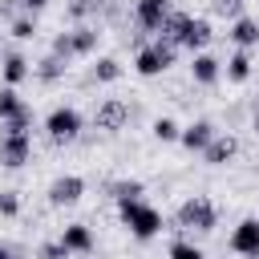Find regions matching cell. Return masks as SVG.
<instances>
[{"instance_id":"cell-1","label":"cell","mask_w":259,"mask_h":259,"mask_svg":"<svg viewBox=\"0 0 259 259\" xmlns=\"http://www.w3.org/2000/svg\"><path fill=\"white\" fill-rule=\"evenodd\" d=\"M214 223H219V210H214V202L206 194H190L178 206V227H186V231L206 235V231H214Z\"/></svg>"},{"instance_id":"cell-2","label":"cell","mask_w":259,"mask_h":259,"mask_svg":"<svg viewBox=\"0 0 259 259\" xmlns=\"http://www.w3.org/2000/svg\"><path fill=\"white\" fill-rule=\"evenodd\" d=\"M117 210H121V223L130 227L134 239H154L162 231V214L154 206H146V202H121Z\"/></svg>"},{"instance_id":"cell-3","label":"cell","mask_w":259,"mask_h":259,"mask_svg":"<svg viewBox=\"0 0 259 259\" xmlns=\"http://www.w3.org/2000/svg\"><path fill=\"white\" fill-rule=\"evenodd\" d=\"M174 53H178V45H170V40H154V45H146V49H138V57H134V69L142 73V77H158V73H166L170 65H174Z\"/></svg>"},{"instance_id":"cell-4","label":"cell","mask_w":259,"mask_h":259,"mask_svg":"<svg viewBox=\"0 0 259 259\" xmlns=\"http://www.w3.org/2000/svg\"><path fill=\"white\" fill-rule=\"evenodd\" d=\"M45 134L61 146V142H73L77 134H81V113L73 109V105H57L49 117H45Z\"/></svg>"},{"instance_id":"cell-5","label":"cell","mask_w":259,"mask_h":259,"mask_svg":"<svg viewBox=\"0 0 259 259\" xmlns=\"http://www.w3.org/2000/svg\"><path fill=\"white\" fill-rule=\"evenodd\" d=\"M130 121V105L121 101V97H105L97 109H93V125L97 130H121Z\"/></svg>"},{"instance_id":"cell-6","label":"cell","mask_w":259,"mask_h":259,"mask_svg":"<svg viewBox=\"0 0 259 259\" xmlns=\"http://www.w3.org/2000/svg\"><path fill=\"white\" fill-rule=\"evenodd\" d=\"M231 251L247 255V259H259V219H243L231 231Z\"/></svg>"},{"instance_id":"cell-7","label":"cell","mask_w":259,"mask_h":259,"mask_svg":"<svg viewBox=\"0 0 259 259\" xmlns=\"http://www.w3.org/2000/svg\"><path fill=\"white\" fill-rule=\"evenodd\" d=\"M28 134H4L0 138V166H8V170H20L24 162H28Z\"/></svg>"},{"instance_id":"cell-8","label":"cell","mask_w":259,"mask_h":259,"mask_svg":"<svg viewBox=\"0 0 259 259\" xmlns=\"http://www.w3.org/2000/svg\"><path fill=\"white\" fill-rule=\"evenodd\" d=\"M81 194H85V178H77V174H61L49 186V202L53 206H73Z\"/></svg>"},{"instance_id":"cell-9","label":"cell","mask_w":259,"mask_h":259,"mask_svg":"<svg viewBox=\"0 0 259 259\" xmlns=\"http://www.w3.org/2000/svg\"><path fill=\"white\" fill-rule=\"evenodd\" d=\"M210 36H214V32H210V20H206V16H190V20H186V32H182V49H190V53L198 57V53L210 45Z\"/></svg>"},{"instance_id":"cell-10","label":"cell","mask_w":259,"mask_h":259,"mask_svg":"<svg viewBox=\"0 0 259 259\" xmlns=\"http://www.w3.org/2000/svg\"><path fill=\"white\" fill-rule=\"evenodd\" d=\"M61 243H65L69 255H89V251H93V231H89L85 223H69V227L61 231Z\"/></svg>"},{"instance_id":"cell-11","label":"cell","mask_w":259,"mask_h":259,"mask_svg":"<svg viewBox=\"0 0 259 259\" xmlns=\"http://www.w3.org/2000/svg\"><path fill=\"white\" fill-rule=\"evenodd\" d=\"M214 134H219V130H214L206 117H198V121H190V125L182 130V138H178V142H182L186 150H206V146L214 142Z\"/></svg>"},{"instance_id":"cell-12","label":"cell","mask_w":259,"mask_h":259,"mask_svg":"<svg viewBox=\"0 0 259 259\" xmlns=\"http://www.w3.org/2000/svg\"><path fill=\"white\" fill-rule=\"evenodd\" d=\"M166 12H170V0H138V28H146V32L162 28Z\"/></svg>"},{"instance_id":"cell-13","label":"cell","mask_w":259,"mask_h":259,"mask_svg":"<svg viewBox=\"0 0 259 259\" xmlns=\"http://www.w3.org/2000/svg\"><path fill=\"white\" fill-rule=\"evenodd\" d=\"M235 154H239V142H235L231 134H214V142L202 150V158H206L210 166H223V162H231Z\"/></svg>"},{"instance_id":"cell-14","label":"cell","mask_w":259,"mask_h":259,"mask_svg":"<svg viewBox=\"0 0 259 259\" xmlns=\"http://www.w3.org/2000/svg\"><path fill=\"white\" fill-rule=\"evenodd\" d=\"M231 40H235L239 49H251V45H259V20H251V16H239V20L231 24Z\"/></svg>"},{"instance_id":"cell-15","label":"cell","mask_w":259,"mask_h":259,"mask_svg":"<svg viewBox=\"0 0 259 259\" xmlns=\"http://www.w3.org/2000/svg\"><path fill=\"white\" fill-rule=\"evenodd\" d=\"M69 36H73V53H77V57L93 53V49H97V40H101L97 24H77V28H69Z\"/></svg>"},{"instance_id":"cell-16","label":"cell","mask_w":259,"mask_h":259,"mask_svg":"<svg viewBox=\"0 0 259 259\" xmlns=\"http://www.w3.org/2000/svg\"><path fill=\"white\" fill-rule=\"evenodd\" d=\"M186 20H190L186 12H166V20H162V28H158V36L182 49V32H186Z\"/></svg>"},{"instance_id":"cell-17","label":"cell","mask_w":259,"mask_h":259,"mask_svg":"<svg viewBox=\"0 0 259 259\" xmlns=\"http://www.w3.org/2000/svg\"><path fill=\"white\" fill-rule=\"evenodd\" d=\"M190 77H194L198 85H214V81H219V61H214L210 53H198L194 65H190Z\"/></svg>"},{"instance_id":"cell-18","label":"cell","mask_w":259,"mask_h":259,"mask_svg":"<svg viewBox=\"0 0 259 259\" xmlns=\"http://www.w3.org/2000/svg\"><path fill=\"white\" fill-rule=\"evenodd\" d=\"M65 69H69V61H61V57H53V53H49V57H40V61H36V69H32V73H36L45 85H53V81H61V77H65Z\"/></svg>"},{"instance_id":"cell-19","label":"cell","mask_w":259,"mask_h":259,"mask_svg":"<svg viewBox=\"0 0 259 259\" xmlns=\"http://www.w3.org/2000/svg\"><path fill=\"white\" fill-rule=\"evenodd\" d=\"M109 194H113V202H117V206H121V202H142L146 186H142L138 178H121V182H113V186H109Z\"/></svg>"},{"instance_id":"cell-20","label":"cell","mask_w":259,"mask_h":259,"mask_svg":"<svg viewBox=\"0 0 259 259\" xmlns=\"http://www.w3.org/2000/svg\"><path fill=\"white\" fill-rule=\"evenodd\" d=\"M0 73H4V85H20V81L28 77V61H24L20 53H8V57H4V69H0Z\"/></svg>"},{"instance_id":"cell-21","label":"cell","mask_w":259,"mask_h":259,"mask_svg":"<svg viewBox=\"0 0 259 259\" xmlns=\"http://www.w3.org/2000/svg\"><path fill=\"white\" fill-rule=\"evenodd\" d=\"M20 109H24L20 93H16L12 85H4V89H0V121H12V117H16Z\"/></svg>"},{"instance_id":"cell-22","label":"cell","mask_w":259,"mask_h":259,"mask_svg":"<svg viewBox=\"0 0 259 259\" xmlns=\"http://www.w3.org/2000/svg\"><path fill=\"white\" fill-rule=\"evenodd\" d=\"M227 77H231V81H247V77H251V57H247V49H239V53L227 61Z\"/></svg>"},{"instance_id":"cell-23","label":"cell","mask_w":259,"mask_h":259,"mask_svg":"<svg viewBox=\"0 0 259 259\" xmlns=\"http://www.w3.org/2000/svg\"><path fill=\"white\" fill-rule=\"evenodd\" d=\"M117 77H121V61H113V57H101V61L93 65V81L109 85V81H117Z\"/></svg>"},{"instance_id":"cell-24","label":"cell","mask_w":259,"mask_h":259,"mask_svg":"<svg viewBox=\"0 0 259 259\" xmlns=\"http://www.w3.org/2000/svg\"><path fill=\"white\" fill-rule=\"evenodd\" d=\"M154 138H158V142H178L182 130H178L174 117H158V121H154Z\"/></svg>"},{"instance_id":"cell-25","label":"cell","mask_w":259,"mask_h":259,"mask_svg":"<svg viewBox=\"0 0 259 259\" xmlns=\"http://www.w3.org/2000/svg\"><path fill=\"white\" fill-rule=\"evenodd\" d=\"M93 12H101V0H69V16L73 20H85Z\"/></svg>"},{"instance_id":"cell-26","label":"cell","mask_w":259,"mask_h":259,"mask_svg":"<svg viewBox=\"0 0 259 259\" xmlns=\"http://www.w3.org/2000/svg\"><path fill=\"white\" fill-rule=\"evenodd\" d=\"M12 36H16V40H32V36H36V20H32V16H16V20H12Z\"/></svg>"},{"instance_id":"cell-27","label":"cell","mask_w":259,"mask_h":259,"mask_svg":"<svg viewBox=\"0 0 259 259\" xmlns=\"http://www.w3.org/2000/svg\"><path fill=\"white\" fill-rule=\"evenodd\" d=\"M28 125H32V109L24 105V109H20L12 121H4V134H28Z\"/></svg>"},{"instance_id":"cell-28","label":"cell","mask_w":259,"mask_h":259,"mask_svg":"<svg viewBox=\"0 0 259 259\" xmlns=\"http://www.w3.org/2000/svg\"><path fill=\"white\" fill-rule=\"evenodd\" d=\"M170 259H202V251L194 243H186V239H174L170 243Z\"/></svg>"},{"instance_id":"cell-29","label":"cell","mask_w":259,"mask_h":259,"mask_svg":"<svg viewBox=\"0 0 259 259\" xmlns=\"http://www.w3.org/2000/svg\"><path fill=\"white\" fill-rule=\"evenodd\" d=\"M53 57H61V61L77 57V53H73V36H69V32H57V36H53Z\"/></svg>"},{"instance_id":"cell-30","label":"cell","mask_w":259,"mask_h":259,"mask_svg":"<svg viewBox=\"0 0 259 259\" xmlns=\"http://www.w3.org/2000/svg\"><path fill=\"white\" fill-rule=\"evenodd\" d=\"M0 214H4V219L20 214V198H16V190H0Z\"/></svg>"},{"instance_id":"cell-31","label":"cell","mask_w":259,"mask_h":259,"mask_svg":"<svg viewBox=\"0 0 259 259\" xmlns=\"http://www.w3.org/2000/svg\"><path fill=\"white\" fill-rule=\"evenodd\" d=\"M36 259H69V251H65V243L57 239V243H40V247H36Z\"/></svg>"},{"instance_id":"cell-32","label":"cell","mask_w":259,"mask_h":259,"mask_svg":"<svg viewBox=\"0 0 259 259\" xmlns=\"http://www.w3.org/2000/svg\"><path fill=\"white\" fill-rule=\"evenodd\" d=\"M214 8H219L223 16H239V8H243V0H219Z\"/></svg>"},{"instance_id":"cell-33","label":"cell","mask_w":259,"mask_h":259,"mask_svg":"<svg viewBox=\"0 0 259 259\" xmlns=\"http://www.w3.org/2000/svg\"><path fill=\"white\" fill-rule=\"evenodd\" d=\"M16 4L20 0H0V20H16Z\"/></svg>"},{"instance_id":"cell-34","label":"cell","mask_w":259,"mask_h":259,"mask_svg":"<svg viewBox=\"0 0 259 259\" xmlns=\"http://www.w3.org/2000/svg\"><path fill=\"white\" fill-rule=\"evenodd\" d=\"M0 259H24L16 247H8V243H0Z\"/></svg>"},{"instance_id":"cell-35","label":"cell","mask_w":259,"mask_h":259,"mask_svg":"<svg viewBox=\"0 0 259 259\" xmlns=\"http://www.w3.org/2000/svg\"><path fill=\"white\" fill-rule=\"evenodd\" d=\"M20 4H24V8H28V12H40V8H45V4H49V0H20Z\"/></svg>"},{"instance_id":"cell-36","label":"cell","mask_w":259,"mask_h":259,"mask_svg":"<svg viewBox=\"0 0 259 259\" xmlns=\"http://www.w3.org/2000/svg\"><path fill=\"white\" fill-rule=\"evenodd\" d=\"M251 130L259 134V97H255V117H251Z\"/></svg>"}]
</instances>
